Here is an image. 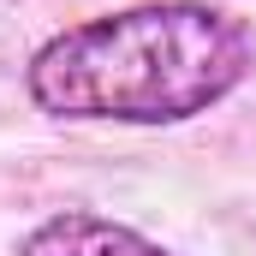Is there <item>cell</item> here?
Instances as JSON below:
<instances>
[{
    "label": "cell",
    "mask_w": 256,
    "mask_h": 256,
    "mask_svg": "<svg viewBox=\"0 0 256 256\" xmlns=\"http://www.w3.org/2000/svg\"><path fill=\"white\" fill-rule=\"evenodd\" d=\"M250 30L208 0H143L54 30L24 90L54 120L185 126L250 78Z\"/></svg>",
    "instance_id": "1"
},
{
    "label": "cell",
    "mask_w": 256,
    "mask_h": 256,
    "mask_svg": "<svg viewBox=\"0 0 256 256\" xmlns=\"http://www.w3.org/2000/svg\"><path fill=\"white\" fill-rule=\"evenodd\" d=\"M18 256H173L167 244L143 238L126 220H108L96 208H60L24 232Z\"/></svg>",
    "instance_id": "2"
}]
</instances>
